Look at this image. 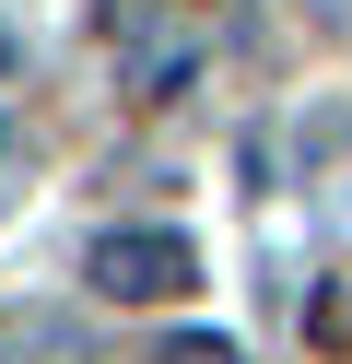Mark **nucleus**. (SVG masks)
<instances>
[{"label": "nucleus", "mask_w": 352, "mask_h": 364, "mask_svg": "<svg viewBox=\"0 0 352 364\" xmlns=\"http://www.w3.org/2000/svg\"><path fill=\"white\" fill-rule=\"evenodd\" d=\"M106 48H117V95H141V106H176L188 82H200L211 36L188 24L176 0H117V12H106Z\"/></svg>", "instance_id": "1"}, {"label": "nucleus", "mask_w": 352, "mask_h": 364, "mask_svg": "<svg viewBox=\"0 0 352 364\" xmlns=\"http://www.w3.org/2000/svg\"><path fill=\"white\" fill-rule=\"evenodd\" d=\"M94 294L106 306H176L188 282H200V247L188 235H164V223H129V235H94Z\"/></svg>", "instance_id": "2"}, {"label": "nucleus", "mask_w": 352, "mask_h": 364, "mask_svg": "<svg viewBox=\"0 0 352 364\" xmlns=\"http://www.w3.org/2000/svg\"><path fill=\"white\" fill-rule=\"evenodd\" d=\"M305 329H317V341H352V282H329V294H317V317H305Z\"/></svg>", "instance_id": "3"}, {"label": "nucleus", "mask_w": 352, "mask_h": 364, "mask_svg": "<svg viewBox=\"0 0 352 364\" xmlns=\"http://www.w3.org/2000/svg\"><path fill=\"white\" fill-rule=\"evenodd\" d=\"M12 71H23V36H12V24H0V82H12Z\"/></svg>", "instance_id": "4"}]
</instances>
